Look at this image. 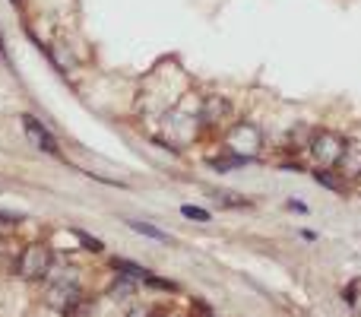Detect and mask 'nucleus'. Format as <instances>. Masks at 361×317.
I'll use <instances>...</instances> for the list:
<instances>
[{
	"label": "nucleus",
	"mask_w": 361,
	"mask_h": 317,
	"mask_svg": "<svg viewBox=\"0 0 361 317\" xmlns=\"http://www.w3.org/2000/svg\"><path fill=\"white\" fill-rule=\"evenodd\" d=\"M82 295H80V282H76V270L63 267L61 273L51 276V286H48V305L54 311H67L70 305H76Z\"/></svg>",
	"instance_id": "obj_1"
},
{
	"label": "nucleus",
	"mask_w": 361,
	"mask_h": 317,
	"mask_svg": "<svg viewBox=\"0 0 361 317\" xmlns=\"http://www.w3.org/2000/svg\"><path fill=\"white\" fill-rule=\"evenodd\" d=\"M225 143H228V150L235 152V156L254 159L257 152H260V146H263V133L257 131L254 124H238V127H231V131H228Z\"/></svg>",
	"instance_id": "obj_2"
},
{
	"label": "nucleus",
	"mask_w": 361,
	"mask_h": 317,
	"mask_svg": "<svg viewBox=\"0 0 361 317\" xmlns=\"http://www.w3.org/2000/svg\"><path fill=\"white\" fill-rule=\"evenodd\" d=\"M16 270L23 280H44L51 273V251L44 244H32V248H25L19 254Z\"/></svg>",
	"instance_id": "obj_3"
},
{
	"label": "nucleus",
	"mask_w": 361,
	"mask_h": 317,
	"mask_svg": "<svg viewBox=\"0 0 361 317\" xmlns=\"http://www.w3.org/2000/svg\"><path fill=\"white\" fill-rule=\"evenodd\" d=\"M343 137H336V133H330V131H324V133H317V137L311 140V156L320 162L324 168H330V165H336L339 156H343Z\"/></svg>",
	"instance_id": "obj_4"
},
{
	"label": "nucleus",
	"mask_w": 361,
	"mask_h": 317,
	"mask_svg": "<svg viewBox=\"0 0 361 317\" xmlns=\"http://www.w3.org/2000/svg\"><path fill=\"white\" fill-rule=\"evenodd\" d=\"M23 127H25V137H29V143L35 146L38 152H44V156H61V146H57V140L48 133V127L42 124V121H35L32 114H23Z\"/></svg>",
	"instance_id": "obj_5"
},
{
	"label": "nucleus",
	"mask_w": 361,
	"mask_h": 317,
	"mask_svg": "<svg viewBox=\"0 0 361 317\" xmlns=\"http://www.w3.org/2000/svg\"><path fill=\"white\" fill-rule=\"evenodd\" d=\"M336 165L345 178H361V140H349L343 146V156H339Z\"/></svg>",
	"instance_id": "obj_6"
},
{
	"label": "nucleus",
	"mask_w": 361,
	"mask_h": 317,
	"mask_svg": "<svg viewBox=\"0 0 361 317\" xmlns=\"http://www.w3.org/2000/svg\"><path fill=\"white\" fill-rule=\"evenodd\" d=\"M228 112H231V105L225 99H206V102H200V118H203L206 124H216V121H222Z\"/></svg>",
	"instance_id": "obj_7"
},
{
	"label": "nucleus",
	"mask_w": 361,
	"mask_h": 317,
	"mask_svg": "<svg viewBox=\"0 0 361 317\" xmlns=\"http://www.w3.org/2000/svg\"><path fill=\"white\" fill-rule=\"evenodd\" d=\"M130 229L140 232V235H146V238H156V241H169V235L159 232L156 225H149V222H137V219H130Z\"/></svg>",
	"instance_id": "obj_8"
},
{
	"label": "nucleus",
	"mask_w": 361,
	"mask_h": 317,
	"mask_svg": "<svg viewBox=\"0 0 361 317\" xmlns=\"http://www.w3.org/2000/svg\"><path fill=\"white\" fill-rule=\"evenodd\" d=\"M212 200H222V206H247V200L241 193H231V191H209Z\"/></svg>",
	"instance_id": "obj_9"
},
{
	"label": "nucleus",
	"mask_w": 361,
	"mask_h": 317,
	"mask_svg": "<svg viewBox=\"0 0 361 317\" xmlns=\"http://www.w3.org/2000/svg\"><path fill=\"white\" fill-rule=\"evenodd\" d=\"M73 235L80 238V241L86 244L89 251H95V254H99V251H102V241H95V238H89V235H86V232H82V229H73Z\"/></svg>",
	"instance_id": "obj_10"
},
{
	"label": "nucleus",
	"mask_w": 361,
	"mask_h": 317,
	"mask_svg": "<svg viewBox=\"0 0 361 317\" xmlns=\"http://www.w3.org/2000/svg\"><path fill=\"white\" fill-rule=\"evenodd\" d=\"M180 213H184L187 219H197V222H206V219H209V213H206V210H197V206H184Z\"/></svg>",
	"instance_id": "obj_11"
},
{
	"label": "nucleus",
	"mask_w": 361,
	"mask_h": 317,
	"mask_svg": "<svg viewBox=\"0 0 361 317\" xmlns=\"http://www.w3.org/2000/svg\"><path fill=\"white\" fill-rule=\"evenodd\" d=\"M0 222H4V219H0ZM0 235H4V229H0Z\"/></svg>",
	"instance_id": "obj_12"
}]
</instances>
